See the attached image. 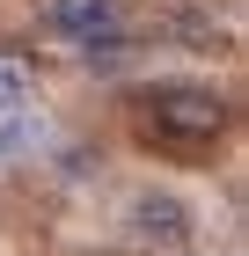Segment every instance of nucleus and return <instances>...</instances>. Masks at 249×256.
Wrapping results in <instances>:
<instances>
[{"label": "nucleus", "instance_id": "3", "mask_svg": "<svg viewBox=\"0 0 249 256\" xmlns=\"http://www.w3.org/2000/svg\"><path fill=\"white\" fill-rule=\"evenodd\" d=\"M132 227H139V242H161V249H169V242H183V227H191V212H183V205H176V198H139L132 205Z\"/></svg>", "mask_w": 249, "mask_h": 256}, {"label": "nucleus", "instance_id": "1", "mask_svg": "<svg viewBox=\"0 0 249 256\" xmlns=\"http://www.w3.org/2000/svg\"><path fill=\"white\" fill-rule=\"evenodd\" d=\"M139 132L154 146L198 154L227 132V96L205 88V80H154V88H139Z\"/></svg>", "mask_w": 249, "mask_h": 256}, {"label": "nucleus", "instance_id": "2", "mask_svg": "<svg viewBox=\"0 0 249 256\" xmlns=\"http://www.w3.org/2000/svg\"><path fill=\"white\" fill-rule=\"evenodd\" d=\"M44 30L66 37V44L81 52V66H96V74H110V66L132 59L125 0H44Z\"/></svg>", "mask_w": 249, "mask_h": 256}]
</instances>
